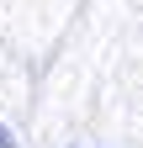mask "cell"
Masks as SVG:
<instances>
[{"instance_id": "1", "label": "cell", "mask_w": 143, "mask_h": 148, "mask_svg": "<svg viewBox=\"0 0 143 148\" xmlns=\"http://www.w3.org/2000/svg\"><path fill=\"white\" fill-rule=\"evenodd\" d=\"M0 148H16V138L6 132V122H0Z\"/></svg>"}]
</instances>
